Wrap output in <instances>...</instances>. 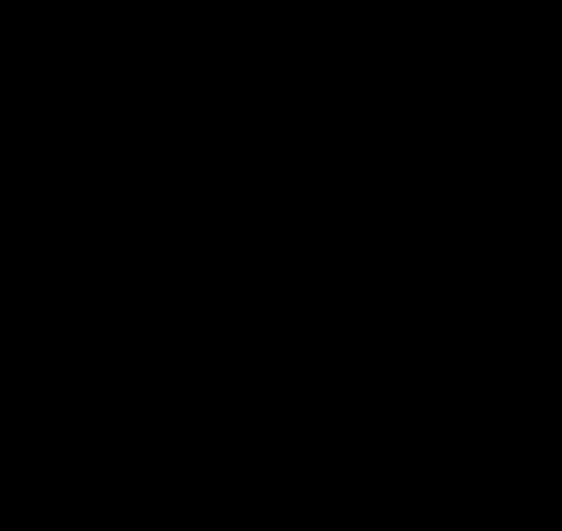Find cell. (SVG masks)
<instances>
[]
</instances>
